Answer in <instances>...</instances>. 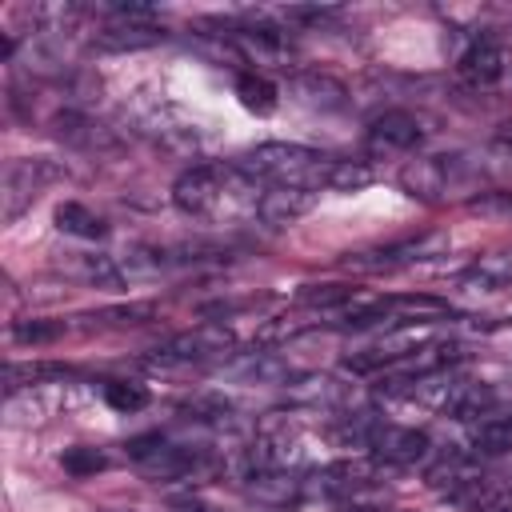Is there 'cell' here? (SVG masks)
<instances>
[{
    "label": "cell",
    "mask_w": 512,
    "mask_h": 512,
    "mask_svg": "<svg viewBox=\"0 0 512 512\" xmlns=\"http://www.w3.org/2000/svg\"><path fill=\"white\" fill-rule=\"evenodd\" d=\"M332 160L336 156H324V152L304 148V144L264 140V144L240 152L232 164L252 184H264V188H308V192H320V188H328Z\"/></svg>",
    "instance_id": "1"
},
{
    "label": "cell",
    "mask_w": 512,
    "mask_h": 512,
    "mask_svg": "<svg viewBox=\"0 0 512 512\" xmlns=\"http://www.w3.org/2000/svg\"><path fill=\"white\" fill-rule=\"evenodd\" d=\"M248 176L236 164H192L188 172H180V180L172 184V204L184 216H216V208L232 196L236 184H244Z\"/></svg>",
    "instance_id": "2"
},
{
    "label": "cell",
    "mask_w": 512,
    "mask_h": 512,
    "mask_svg": "<svg viewBox=\"0 0 512 512\" xmlns=\"http://www.w3.org/2000/svg\"><path fill=\"white\" fill-rule=\"evenodd\" d=\"M476 168L464 156H416L400 168V188L416 200H444L456 188H468Z\"/></svg>",
    "instance_id": "3"
},
{
    "label": "cell",
    "mask_w": 512,
    "mask_h": 512,
    "mask_svg": "<svg viewBox=\"0 0 512 512\" xmlns=\"http://www.w3.org/2000/svg\"><path fill=\"white\" fill-rule=\"evenodd\" d=\"M236 348V336L228 324H196L180 336H172L164 348H156V356L148 360L152 368H180V364H208V360H228Z\"/></svg>",
    "instance_id": "4"
},
{
    "label": "cell",
    "mask_w": 512,
    "mask_h": 512,
    "mask_svg": "<svg viewBox=\"0 0 512 512\" xmlns=\"http://www.w3.org/2000/svg\"><path fill=\"white\" fill-rule=\"evenodd\" d=\"M128 460H132L148 480H156V484L184 480V476L196 468V452L184 448V444L164 440L160 432H148V436L128 440Z\"/></svg>",
    "instance_id": "5"
},
{
    "label": "cell",
    "mask_w": 512,
    "mask_h": 512,
    "mask_svg": "<svg viewBox=\"0 0 512 512\" xmlns=\"http://www.w3.org/2000/svg\"><path fill=\"white\" fill-rule=\"evenodd\" d=\"M368 456L376 464H396V468H412L432 452V440L420 428H404L392 420H372L368 440H364Z\"/></svg>",
    "instance_id": "6"
},
{
    "label": "cell",
    "mask_w": 512,
    "mask_h": 512,
    "mask_svg": "<svg viewBox=\"0 0 512 512\" xmlns=\"http://www.w3.org/2000/svg\"><path fill=\"white\" fill-rule=\"evenodd\" d=\"M444 236L440 232H420V236H404V240H392V244H380L372 252H356L348 256L344 264L348 268H360V272H392V268H408V264H420L428 256H440L444 252Z\"/></svg>",
    "instance_id": "7"
},
{
    "label": "cell",
    "mask_w": 512,
    "mask_h": 512,
    "mask_svg": "<svg viewBox=\"0 0 512 512\" xmlns=\"http://www.w3.org/2000/svg\"><path fill=\"white\" fill-rule=\"evenodd\" d=\"M64 176V168L60 164H52V160H12L8 168H4V220H16L52 180H60Z\"/></svg>",
    "instance_id": "8"
},
{
    "label": "cell",
    "mask_w": 512,
    "mask_h": 512,
    "mask_svg": "<svg viewBox=\"0 0 512 512\" xmlns=\"http://www.w3.org/2000/svg\"><path fill=\"white\" fill-rule=\"evenodd\" d=\"M372 480H376V460H336V464L316 468L304 480V492H316V496H328V500H352Z\"/></svg>",
    "instance_id": "9"
},
{
    "label": "cell",
    "mask_w": 512,
    "mask_h": 512,
    "mask_svg": "<svg viewBox=\"0 0 512 512\" xmlns=\"http://www.w3.org/2000/svg\"><path fill=\"white\" fill-rule=\"evenodd\" d=\"M168 32L152 20V16H112L96 36L92 44L100 52H140V48H152L160 44Z\"/></svg>",
    "instance_id": "10"
},
{
    "label": "cell",
    "mask_w": 512,
    "mask_h": 512,
    "mask_svg": "<svg viewBox=\"0 0 512 512\" xmlns=\"http://www.w3.org/2000/svg\"><path fill=\"white\" fill-rule=\"evenodd\" d=\"M420 120L412 116V112H404V108H388V112H380L372 124H368V152H384V156H392V152H412L416 144H420Z\"/></svg>",
    "instance_id": "11"
},
{
    "label": "cell",
    "mask_w": 512,
    "mask_h": 512,
    "mask_svg": "<svg viewBox=\"0 0 512 512\" xmlns=\"http://www.w3.org/2000/svg\"><path fill=\"white\" fill-rule=\"evenodd\" d=\"M288 92H292L296 104H304L312 112H340V108H348V88L336 76H328V72H296Z\"/></svg>",
    "instance_id": "12"
},
{
    "label": "cell",
    "mask_w": 512,
    "mask_h": 512,
    "mask_svg": "<svg viewBox=\"0 0 512 512\" xmlns=\"http://www.w3.org/2000/svg\"><path fill=\"white\" fill-rule=\"evenodd\" d=\"M312 204H316V192H308V188H260L256 216L272 228H288L300 216H308Z\"/></svg>",
    "instance_id": "13"
},
{
    "label": "cell",
    "mask_w": 512,
    "mask_h": 512,
    "mask_svg": "<svg viewBox=\"0 0 512 512\" xmlns=\"http://www.w3.org/2000/svg\"><path fill=\"white\" fill-rule=\"evenodd\" d=\"M416 348H420V336L408 332V328H396V332L380 336L376 344L352 352V356H348V368H352V372H384V368L400 364L404 356H412Z\"/></svg>",
    "instance_id": "14"
},
{
    "label": "cell",
    "mask_w": 512,
    "mask_h": 512,
    "mask_svg": "<svg viewBox=\"0 0 512 512\" xmlns=\"http://www.w3.org/2000/svg\"><path fill=\"white\" fill-rule=\"evenodd\" d=\"M460 76L468 80V84H476V88H488V84H496L504 72H508V60H504V52H500V44L492 40V36H476L464 52H460Z\"/></svg>",
    "instance_id": "15"
},
{
    "label": "cell",
    "mask_w": 512,
    "mask_h": 512,
    "mask_svg": "<svg viewBox=\"0 0 512 512\" xmlns=\"http://www.w3.org/2000/svg\"><path fill=\"white\" fill-rule=\"evenodd\" d=\"M52 132L64 140V144H72V148H108L112 140H108V128H100L92 116H84L80 108H64V112H56L52 116Z\"/></svg>",
    "instance_id": "16"
},
{
    "label": "cell",
    "mask_w": 512,
    "mask_h": 512,
    "mask_svg": "<svg viewBox=\"0 0 512 512\" xmlns=\"http://www.w3.org/2000/svg\"><path fill=\"white\" fill-rule=\"evenodd\" d=\"M444 496H448V504H456L464 512H488V508H496L504 500V492L488 476H468V472L460 480H452L444 488Z\"/></svg>",
    "instance_id": "17"
},
{
    "label": "cell",
    "mask_w": 512,
    "mask_h": 512,
    "mask_svg": "<svg viewBox=\"0 0 512 512\" xmlns=\"http://www.w3.org/2000/svg\"><path fill=\"white\" fill-rule=\"evenodd\" d=\"M464 288H480V292H496L504 284H512V252H488L480 260H472L460 272Z\"/></svg>",
    "instance_id": "18"
},
{
    "label": "cell",
    "mask_w": 512,
    "mask_h": 512,
    "mask_svg": "<svg viewBox=\"0 0 512 512\" xmlns=\"http://www.w3.org/2000/svg\"><path fill=\"white\" fill-rule=\"evenodd\" d=\"M56 228L68 232V236H80V240H100V236L108 232L104 220H100L88 204H80V200H64V204L56 208Z\"/></svg>",
    "instance_id": "19"
},
{
    "label": "cell",
    "mask_w": 512,
    "mask_h": 512,
    "mask_svg": "<svg viewBox=\"0 0 512 512\" xmlns=\"http://www.w3.org/2000/svg\"><path fill=\"white\" fill-rule=\"evenodd\" d=\"M472 448L476 456H504L512 452V412L504 416H484L472 432Z\"/></svg>",
    "instance_id": "20"
},
{
    "label": "cell",
    "mask_w": 512,
    "mask_h": 512,
    "mask_svg": "<svg viewBox=\"0 0 512 512\" xmlns=\"http://www.w3.org/2000/svg\"><path fill=\"white\" fill-rule=\"evenodd\" d=\"M236 96H240V104H244L248 112H256V116H268V112H276V104H280L276 84H272L268 76H260V72H240V76H236Z\"/></svg>",
    "instance_id": "21"
},
{
    "label": "cell",
    "mask_w": 512,
    "mask_h": 512,
    "mask_svg": "<svg viewBox=\"0 0 512 512\" xmlns=\"http://www.w3.org/2000/svg\"><path fill=\"white\" fill-rule=\"evenodd\" d=\"M356 300L360 296L352 284H304L296 292V304H304V308H348Z\"/></svg>",
    "instance_id": "22"
},
{
    "label": "cell",
    "mask_w": 512,
    "mask_h": 512,
    "mask_svg": "<svg viewBox=\"0 0 512 512\" xmlns=\"http://www.w3.org/2000/svg\"><path fill=\"white\" fill-rule=\"evenodd\" d=\"M64 376H68L64 364H8L4 368V388H8V396H16L20 388H32L40 380H64Z\"/></svg>",
    "instance_id": "23"
},
{
    "label": "cell",
    "mask_w": 512,
    "mask_h": 512,
    "mask_svg": "<svg viewBox=\"0 0 512 512\" xmlns=\"http://www.w3.org/2000/svg\"><path fill=\"white\" fill-rule=\"evenodd\" d=\"M372 184V168L368 160H332L328 172V192H360Z\"/></svg>",
    "instance_id": "24"
},
{
    "label": "cell",
    "mask_w": 512,
    "mask_h": 512,
    "mask_svg": "<svg viewBox=\"0 0 512 512\" xmlns=\"http://www.w3.org/2000/svg\"><path fill=\"white\" fill-rule=\"evenodd\" d=\"M288 392L296 400H308V404H336L344 396V388L332 376H300L296 384H288Z\"/></svg>",
    "instance_id": "25"
},
{
    "label": "cell",
    "mask_w": 512,
    "mask_h": 512,
    "mask_svg": "<svg viewBox=\"0 0 512 512\" xmlns=\"http://www.w3.org/2000/svg\"><path fill=\"white\" fill-rule=\"evenodd\" d=\"M100 392H104V400H108L116 412H140V408L148 404V392H144L140 384H132V380H104Z\"/></svg>",
    "instance_id": "26"
},
{
    "label": "cell",
    "mask_w": 512,
    "mask_h": 512,
    "mask_svg": "<svg viewBox=\"0 0 512 512\" xmlns=\"http://www.w3.org/2000/svg\"><path fill=\"white\" fill-rule=\"evenodd\" d=\"M60 464H64V472H72V476H96L100 468H108V456H104L100 448L76 444V448H68V452L60 456Z\"/></svg>",
    "instance_id": "27"
},
{
    "label": "cell",
    "mask_w": 512,
    "mask_h": 512,
    "mask_svg": "<svg viewBox=\"0 0 512 512\" xmlns=\"http://www.w3.org/2000/svg\"><path fill=\"white\" fill-rule=\"evenodd\" d=\"M64 332V324H48V320H20L16 328H12V336L20 340V344H48V340H56Z\"/></svg>",
    "instance_id": "28"
},
{
    "label": "cell",
    "mask_w": 512,
    "mask_h": 512,
    "mask_svg": "<svg viewBox=\"0 0 512 512\" xmlns=\"http://www.w3.org/2000/svg\"><path fill=\"white\" fill-rule=\"evenodd\" d=\"M472 212H484V216H508L512 220V192H484L472 200Z\"/></svg>",
    "instance_id": "29"
},
{
    "label": "cell",
    "mask_w": 512,
    "mask_h": 512,
    "mask_svg": "<svg viewBox=\"0 0 512 512\" xmlns=\"http://www.w3.org/2000/svg\"><path fill=\"white\" fill-rule=\"evenodd\" d=\"M336 16V8H284V20H308V24H320Z\"/></svg>",
    "instance_id": "30"
},
{
    "label": "cell",
    "mask_w": 512,
    "mask_h": 512,
    "mask_svg": "<svg viewBox=\"0 0 512 512\" xmlns=\"http://www.w3.org/2000/svg\"><path fill=\"white\" fill-rule=\"evenodd\" d=\"M168 512H220V508H212V504H204V500H180V504H172Z\"/></svg>",
    "instance_id": "31"
},
{
    "label": "cell",
    "mask_w": 512,
    "mask_h": 512,
    "mask_svg": "<svg viewBox=\"0 0 512 512\" xmlns=\"http://www.w3.org/2000/svg\"><path fill=\"white\" fill-rule=\"evenodd\" d=\"M496 140H500V144H512V120H504V124H500V132H496Z\"/></svg>",
    "instance_id": "32"
},
{
    "label": "cell",
    "mask_w": 512,
    "mask_h": 512,
    "mask_svg": "<svg viewBox=\"0 0 512 512\" xmlns=\"http://www.w3.org/2000/svg\"><path fill=\"white\" fill-rule=\"evenodd\" d=\"M352 512H404V508H352Z\"/></svg>",
    "instance_id": "33"
}]
</instances>
